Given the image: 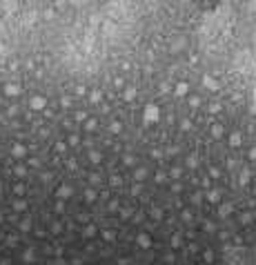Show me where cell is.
Returning <instances> with one entry per match:
<instances>
[{
  "label": "cell",
  "instance_id": "obj_1",
  "mask_svg": "<svg viewBox=\"0 0 256 265\" xmlns=\"http://www.w3.org/2000/svg\"><path fill=\"white\" fill-rule=\"evenodd\" d=\"M151 120H158V107L156 105L145 107V123H151Z\"/></svg>",
  "mask_w": 256,
  "mask_h": 265
},
{
  "label": "cell",
  "instance_id": "obj_2",
  "mask_svg": "<svg viewBox=\"0 0 256 265\" xmlns=\"http://www.w3.org/2000/svg\"><path fill=\"white\" fill-rule=\"evenodd\" d=\"M136 243H138L140 247H149V245H151V241H149V236H147V234H138Z\"/></svg>",
  "mask_w": 256,
  "mask_h": 265
},
{
  "label": "cell",
  "instance_id": "obj_3",
  "mask_svg": "<svg viewBox=\"0 0 256 265\" xmlns=\"http://www.w3.org/2000/svg\"><path fill=\"white\" fill-rule=\"evenodd\" d=\"M187 92H189V87H187V83H178V85H176V96H185Z\"/></svg>",
  "mask_w": 256,
  "mask_h": 265
},
{
  "label": "cell",
  "instance_id": "obj_4",
  "mask_svg": "<svg viewBox=\"0 0 256 265\" xmlns=\"http://www.w3.org/2000/svg\"><path fill=\"white\" fill-rule=\"evenodd\" d=\"M205 87H209V89H218V83L214 80V78H209V76H205Z\"/></svg>",
  "mask_w": 256,
  "mask_h": 265
},
{
  "label": "cell",
  "instance_id": "obj_5",
  "mask_svg": "<svg viewBox=\"0 0 256 265\" xmlns=\"http://www.w3.org/2000/svg\"><path fill=\"white\" fill-rule=\"evenodd\" d=\"M229 143H232V145H234V147H238V145H241V143H243V138H241V134H238V132H236V134H232V136H229Z\"/></svg>",
  "mask_w": 256,
  "mask_h": 265
},
{
  "label": "cell",
  "instance_id": "obj_6",
  "mask_svg": "<svg viewBox=\"0 0 256 265\" xmlns=\"http://www.w3.org/2000/svg\"><path fill=\"white\" fill-rule=\"evenodd\" d=\"M134 176H136V180H143V178L147 176V170H145V167H138V170H136V174H134Z\"/></svg>",
  "mask_w": 256,
  "mask_h": 265
},
{
  "label": "cell",
  "instance_id": "obj_7",
  "mask_svg": "<svg viewBox=\"0 0 256 265\" xmlns=\"http://www.w3.org/2000/svg\"><path fill=\"white\" fill-rule=\"evenodd\" d=\"M134 96H136V89H134V87H127V89H125V100H132Z\"/></svg>",
  "mask_w": 256,
  "mask_h": 265
},
{
  "label": "cell",
  "instance_id": "obj_8",
  "mask_svg": "<svg viewBox=\"0 0 256 265\" xmlns=\"http://www.w3.org/2000/svg\"><path fill=\"white\" fill-rule=\"evenodd\" d=\"M220 134H223V127H220V125H214V127H212V136H216V138H218Z\"/></svg>",
  "mask_w": 256,
  "mask_h": 265
},
{
  "label": "cell",
  "instance_id": "obj_9",
  "mask_svg": "<svg viewBox=\"0 0 256 265\" xmlns=\"http://www.w3.org/2000/svg\"><path fill=\"white\" fill-rule=\"evenodd\" d=\"M207 198L212 201V203H218V192H209V194H207Z\"/></svg>",
  "mask_w": 256,
  "mask_h": 265
},
{
  "label": "cell",
  "instance_id": "obj_10",
  "mask_svg": "<svg viewBox=\"0 0 256 265\" xmlns=\"http://www.w3.org/2000/svg\"><path fill=\"white\" fill-rule=\"evenodd\" d=\"M229 212H232V205H220V216H225Z\"/></svg>",
  "mask_w": 256,
  "mask_h": 265
},
{
  "label": "cell",
  "instance_id": "obj_11",
  "mask_svg": "<svg viewBox=\"0 0 256 265\" xmlns=\"http://www.w3.org/2000/svg\"><path fill=\"white\" fill-rule=\"evenodd\" d=\"M58 194H60V196H69V194H71V187H60Z\"/></svg>",
  "mask_w": 256,
  "mask_h": 265
},
{
  "label": "cell",
  "instance_id": "obj_12",
  "mask_svg": "<svg viewBox=\"0 0 256 265\" xmlns=\"http://www.w3.org/2000/svg\"><path fill=\"white\" fill-rule=\"evenodd\" d=\"M151 216H154V218H163V212L158 210V207H154V210H151Z\"/></svg>",
  "mask_w": 256,
  "mask_h": 265
},
{
  "label": "cell",
  "instance_id": "obj_13",
  "mask_svg": "<svg viewBox=\"0 0 256 265\" xmlns=\"http://www.w3.org/2000/svg\"><path fill=\"white\" fill-rule=\"evenodd\" d=\"M31 105H33V107H42V105H45V100H42V98H33V100H31Z\"/></svg>",
  "mask_w": 256,
  "mask_h": 265
},
{
  "label": "cell",
  "instance_id": "obj_14",
  "mask_svg": "<svg viewBox=\"0 0 256 265\" xmlns=\"http://www.w3.org/2000/svg\"><path fill=\"white\" fill-rule=\"evenodd\" d=\"M247 180H249V172L245 170V172H243V174H241V183H243V185H245V183H247Z\"/></svg>",
  "mask_w": 256,
  "mask_h": 265
},
{
  "label": "cell",
  "instance_id": "obj_15",
  "mask_svg": "<svg viewBox=\"0 0 256 265\" xmlns=\"http://www.w3.org/2000/svg\"><path fill=\"white\" fill-rule=\"evenodd\" d=\"M172 245L174 247H180V236H172Z\"/></svg>",
  "mask_w": 256,
  "mask_h": 265
},
{
  "label": "cell",
  "instance_id": "obj_16",
  "mask_svg": "<svg viewBox=\"0 0 256 265\" xmlns=\"http://www.w3.org/2000/svg\"><path fill=\"white\" fill-rule=\"evenodd\" d=\"M241 221H243V223H249V221H252V214H243Z\"/></svg>",
  "mask_w": 256,
  "mask_h": 265
},
{
  "label": "cell",
  "instance_id": "obj_17",
  "mask_svg": "<svg viewBox=\"0 0 256 265\" xmlns=\"http://www.w3.org/2000/svg\"><path fill=\"white\" fill-rule=\"evenodd\" d=\"M111 132L118 134V132H120V125H118V123H111Z\"/></svg>",
  "mask_w": 256,
  "mask_h": 265
},
{
  "label": "cell",
  "instance_id": "obj_18",
  "mask_svg": "<svg viewBox=\"0 0 256 265\" xmlns=\"http://www.w3.org/2000/svg\"><path fill=\"white\" fill-rule=\"evenodd\" d=\"M92 161H94V163L100 161V154H98V151H92Z\"/></svg>",
  "mask_w": 256,
  "mask_h": 265
},
{
  "label": "cell",
  "instance_id": "obj_19",
  "mask_svg": "<svg viewBox=\"0 0 256 265\" xmlns=\"http://www.w3.org/2000/svg\"><path fill=\"white\" fill-rule=\"evenodd\" d=\"M92 100H94V103H98V100H100V94L94 92V94H92Z\"/></svg>",
  "mask_w": 256,
  "mask_h": 265
},
{
  "label": "cell",
  "instance_id": "obj_20",
  "mask_svg": "<svg viewBox=\"0 0 256 265\" xmlns=\"http://www.w3.org/2000/svg\"><path fill=\"white\" fill-rule=\"evenodd\" d=\"M172 176H174V178L180 176V170H178V167H174V170H172Z\"/></svg>",
  "mask_w": 256,
  "mask_h": 265
},
{
  "label": "cell",
  "instance_id": "obj_21",
  "mask_svg": "<svg viewBox=\"0 0 256 265\" xmlns=\"http://www.w3.org/2000/svg\"><path fill=\"white\" fill-rule=\"evenodd\" d=\"M105 241H114V232H105Z\"/></svg>",
  "mask_w": 256,
  "mask_h": 265
},
{
  "label": "cell",
  "instance_id": "obj_22",
  "mask_svg": "<svg viewBox=\"0 0 256 265\" xmlns=\"http://www.w3.org/2000/svg\"><path fill=\"white\" fill-rule=\"evenodd\" d=\"M249 158H254V161H256V147H254L252 151H249Z\"/></svg>",
  "mask_w": 256,
  "mask_h": 265
}]
</instances>
